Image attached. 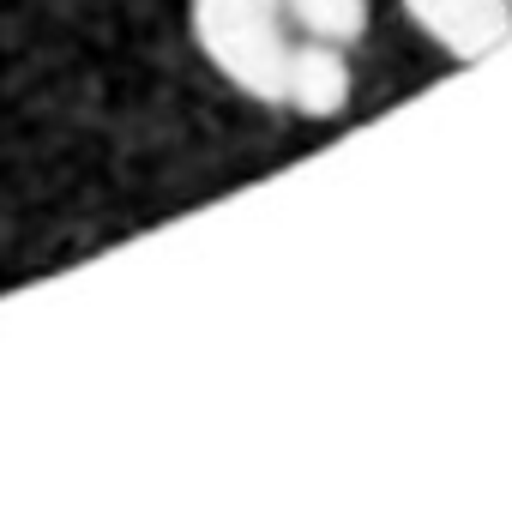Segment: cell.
Masks as SVG:
<instances>
[{
	"label": "cell",
	"instance_id": "6da1fadb",
	"mask_svg": "<svg viewBox=\"0 0 512 512\" xmlns=\"http://www.w3.org/2000/svg\"><path fill=\"white\" fill-rule=\"evenodd\" d=\"M193 43L235 91L278 103L284 61L296 43L284 0H193Z\"/></svg>",
	"mask_w": 512,
	"mask_h": 512
},
{
	"label": "cell",
	"instance_id": "7a4b0ae2",
	"mask_svg": "<svg viewBox=\"0 0 512 512\" xmlns=\"http://www.w3.org/2000/svg\"><path fill=\"white\" fill-rule=\"evenodd\" d=\"M398 7L452 61H482L512 37V0H398Z\"/></svg>",
	"mask_w": 512,
	"mask_h": 512
},
{
	"label": "cell",
	"instance_id": "3957f363",
	"mask_svg": "<svg viewBox=\"0 0 512 512\" xmlns=\"http://www.w3.org/2000/svg\"><path fill=\"white\" fill-rule=\"evenodd\" d=\"M356 79H350V55L338 43H320V37H296L290 43V61H284V85H278V103L308 115V121H326L350 103Z\"/></svg>",
	"mask_w": 512,
	"mask_h": 512
},
{
	"label": "cell",
	"instance_id": "277c9868",
	"mask_svg": "<svg viewBox=\"0 0 512 512\" xmlns=\"http://www.w3.org/2000/svg\"><path fill=\"white\" fill-rule=\"evenodd\" d=\"M284 13H290V31L296 37H320V43H362L368 31V0H284Z\"/></svg>",
	"mask_w": 512,
	"mask_h": 512
}]
</instances>
